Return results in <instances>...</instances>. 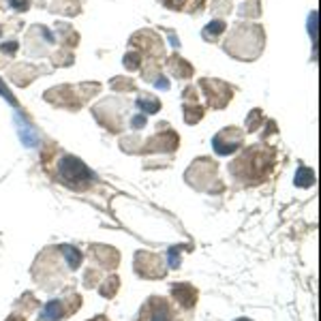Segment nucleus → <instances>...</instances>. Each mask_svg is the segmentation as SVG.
Instances as JSON below:
<instances>
[{"instance_id": "obj_2", "label": "nucleus", "mask_w": 321, "mask_h": 321, "mask_svg": "<svg viewBox=\"0 0 321 321\" xmlns=\"http://www.w3.org/2000/svg\"><path fill=\"white\" fill-rule=\"evenodd\" d=\"M17 120V118H15ZM17 124H20V137H22V141H24V144L26 146H37L39 144V135H37V133H34V129L30 127V124L28 122H20V120H17Z\"/></svg>"}, {"instance_id": "obj_1", "label": "nucleus", "mask_w": 321, "mask_h": 321, "mask_svg": "<svg viewBox=\"0 0 321 321\" xmlns=\"http://www.w3.org/2000/svg\"><path fill=\"white\" fill-rule=\"evenodd\" d=\"M60 176L65 178L67 182H88L92 180V172L88 169L79 158H71L67 156L65 161L60 163Z\"/></svg>"}, {"instance_id": "obj_10", "label": "nucleus", "mask_w": 321, "mask_h": 321, "mask_svg": "<svg viewBox=\"0 0 321 321\" xmlns=\"http://www.w3.org/2000/svg\"><path fill=\"white\" fill-rule=\"evenodd\" d=\"M223 28H225V26H223L221 22H214V26H212V28H210V26H208V30H206V34H210V32H212V34H217V32H221Z\"/></svg>"}, {"instance_id": "obj_11", "label": "nucleus", "mask_w": 321, "mask_h": 321, "mask_svg": "<svg viewBox=\"0 0 321 321\" xmlns=\"http://www.w3.org/2000/svg\"><path fill=\"white\" fill-rule=\"evenodd\" d=\"M144 124H146V120L139 118V116H137V118H133V129H141Z\"/></svg>"}, {"instance_id": "obj_3", "label": "nucleus", "mask_w": 321, "mask_h": 321, "mask_svg": "<svg viewBox=\"0 0 321 321\" xmlns=\"http://www.w3.org/2000/svg\"><path fill=\"white\" fill-rule=\"evenodd\" d=\"M313 182H315V174L306 167H300L298 174H296V184L298 186H310Z\"/></svg>"}, {"instance_id": "obj_7", "label": "nucleus", "mask_w": 321, "mask_h": 321, "mask_svg": "<svg viewBox=\"0 0 321 321\" xmlns=\"http://www.w3.org/2000/svg\"><path fill=\"white\" fill-rule=\"evenodd\" d=\"M0 96H5V99L9 101V103H11V105H15V99H13V94L11 92H9V88L3 84V79H0Z\"/></svg>"}, {"instance_id": "obj_5", "label": "nucleus", "mask_w": 321, "mask_h": 321, "mask_svg": "<svg viewBox=\"0 0 321 321\" xmlns=\"http://www.w3.org/2000/svg\"><path fill=\"white\" fill-rule=\"evenodd\" d=\"M60 313H62V310H60V302H49V304L45 306V310H43V315H45L43 319H45V321L58 319V317H60Z\"/></svg>"}, {"instance_id": "obj_8", "label": "nucleus", "mask_w": 321, "mask_h": 321, "mask_svg": "<svg viewBox=\"0 0 321 321\" xmlns=\"http://www.w3.org/2000/svg\"><path fill=\"white\" fill-rule=\"evenodd\" d=\"M310 34H313V41H317V13L310 15Z\"/></svg>"}, {"instance_id": "obj_6", "label": "nucleus", "mask_w": 321, "mask_h": 321, "mask_svg": "<svg viewBox=\"0 0 321 321\" xmlns=\"http://www.w3.org/2000/svg\"><path fill=\"white\" fill-rule=\"evenodd\" d=\"M137 105H139V107H144V110L150 112V114L158 110V103H156V101H148V99H139Z\"/></svg>"}, {"instance_id": "obj_4", "label": "nucleus", "mask_w": 321, "mask_h": 321, "mask_svg": "<svg viewBox=\"0 0 321 321\" xmlns=\"http://www.w3.org/2000/svg\"><path fill=\"white\" fill-rule=\"evenodd\" d=\"M65 255H67V261H69V265L75 268L79 265V261H82V253L77 251V248H71V246H65Z\"/></svg>"}, {"instance_id": "obj_9", "label": "nucleus", "mask_w": 321, "mask_h": 321, "mask_svg": "<svg viewBox=\"0 0 321 321\" xmlns=\"http://www.w3.org/2000/svg\"><path fill=\"white\" fill-rule=\"evenodd\" d=\"M152 321H169V315H167V310H156Z\"/></svg>"}]
</instances>
